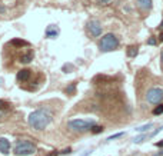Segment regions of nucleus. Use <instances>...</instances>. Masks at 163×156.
Returning a JSON list of instances; mask_svg holds the SVG:
<instances>
[{
    "label": "nucleus",
    "instance_id": "nucleus-24",
    "mask_svg": "<svg viewBox=\"0 0 163 156\" xmlns=\"http://www.w3.org/2000/svg\"><path fill=\"white\" fill-rule=\"evenodd\" d=\"M156 146H157V147H163V140L157 142V143H156Z\"/></svg>",
    "mask_w": 163,
    "mask_h": 156
},
{
    "label": "nucleus",
    "instance_id": "nucleus-22",
    "mask_svg": "<svg viewBox=\"0 0 163 156\" xmlns=\"http://www.w3.org/2000/svg\"><path fill=\"white\" fill-rule=\"evenodd\" d=\"M162 129H163V126H160V128H159V129H156V130H154V132H153V133L150 135V136H152V137H153V136H156V135L159 133V132H160V130H162Z\"/></svg>",
    "mask_w": 163,
    "mask_h": 156
},
{
    "label": "nucleus",
    "instance_id": "nucleus-8",
    "mask_svg": "<svg viewBox=\"0 0 163 156\" xmlns=\"http://www.w3.org/2000/svg\"><path fill=\"white\" fill-rule=\"evenodd\" d=\"M30 75H32V72H30L29 69H22V70L17 73V80H20V82H26V80H29Z\"/></svg>",
    "mask_w": 163,
    "mask_h": 156
},
{
    "label": "nucleus",
    "instance_id": "nucleus-4",
    "mask_svg": "<svg viewBox=\"0 0 163 156\" xmlns=\"http://www.w3.org/2000/svg\"><path fill=\"white\" fill-rule=\"evenodd\" d=\"M67 125L75 132H87V130H92V128L95 126V122L85 120V119H73V120H69Z\"/></svg>",
    "mask_w": 163,
    "mask_h": 156
},
{
    "label": "nucleus",
    "instance_id": "nucleus-25",
    "mask_svg": "<svg viewBox=\"0 0 163 156\" xmlns=\"http://www.w3.org/2000/svg\"><path fill=\"white\" fill-rule=\"evenodd\" d=\"M159 40H160V42H163V32L160 33V36H159Z\"/></svg>",
    "mask_w": 163,
    "mask_h": 156
},
{
    "label": "nucleus",
    "instance_id": "nucleus-15",
    "mask_svg": "<svg viewBox=\"0 0 163 156\" xmlns=\"http://www.w3.org/2000/svg\"><path fill=\"white\" fill-rule=\"evenodd\" d=\"M32 59H33V55H32V53H29V55L22 56L20 62H22V63H30V62H32Z\"/></svg>",
    "mask_w": 163,
    "mask_h": 156
},
{
    "label": "nucleus",
    "instance_id": "nucleus-28",
    "mask_svg": "<svg viewBox=\"0 0 163 156\" xmlns=\"http://www.w3.org/2000/svg\"><path fill=\"white\" fill-rule=\"evenodd\" d=\"M0 11H4V7H1V6H0Z\"/></svg>",
    "mask_w": 163,
    "mask_h": 156
},
{
    "label": "nucleus",
    "instance_id": "nucleus-21",
    "mask_svg": "<svg viewBox=\"0 0 163 156\" xmlns=\"http://www.w3.org/2000/svg\"><path fill=\"white\" fill-rule=\"evenodd\" d=\"M9 105L6 103V102H3V100H0V109H4V108H7Z\"/></svg>",
    "mask_w": 163,
    "mask_h": 156
},
{
    "label": "nucleus",
    "instance_id": "nucleus-19",
    "mask_svg": "<svg viewBox=\"0 0 163 156\" xmlns=\"http://www.w3.org/2000/svg\"><path fill=\"white\" fill-rule=\"evenodd\" d=\"M123 132H120V133H116V135H112V136H109L107 137V140H113V139H117V137H122L123 136Z\"/></svg>",
    "mask_w": 163,
    "mask_h": 156
},
{
    "label": "nucleus",
    "instance_id": "nucleus-6",
    "mask_svg": "<svg viewBox=\"0 0 163 156\" xmlns=\"http://www.w3.org/2000/svg\"><path fill=\"white\" fill-rule=\"evenodd\" d=\"M87 30L93 37H98V36L102 34V24L98 20H90L87 23Z\"/></svg>",
    "mask_w": 163,
    "mask_h": 156
},
{
    "label": "nucleus",
    "instance_id": "nucleus-17",
    "mask_svg": "<svg viewBox=\"0 0 163 156\" xmlns=\"http://www.w3.org/2000/svg\"><path fill=\"white\" fill-rule=\"evenodd\" d=\"M75 89H76V83H72L69 88H66L65 92L67 93V95H73V93H75Z\"/></svg>",
    "mask_w": 163,
    "mask_h": 156
},
{
    "label": "nucleus",
    "instance_id": "nucleus-27",
    "mask_svg": "<svg viewBox=\"0 0 163 156\" xmlns=\"http://www.w3.org/2000/svg\"><path fill=\"white\" fill-rule=\"evenodd\" d=\"M89 153H90V152H85V153H83V155H82V156H87V155H89Z\"/></svg>",
    "mask_w": 163,
    "mask_h": 156
},
{
    "label": "nucleus",
    "instance_id": "nucleus-23",
    "mask_svg": "<svg viewBox=\"0 0 163 156\" xmlns=\"http://www.w3.org/2000/svg\"><path fill=\"white\" fill-rule=\"evenodd\" d=\"M98 1L100 3V4H107V3H110L112 0H98Z\"/></svg>",
    "mask_w": 163,
    "mask_h": 156
},
{
    "label": "nucleus",
    "instance_id": "nucleus-12",
    "mask_svg": "<svg viewBox=\"0 0 163 156\" xmlns=\"http://www.w3.org/2000/svg\"><path fill=\"white\" fill-rule=\"evenodd\" d=\"M153 128V123H147V125H143V126H140V128H136V130L137 132H140V133H146L149 129H152Z\"/></svg>",
    "mask_w": 163,
    "mask_h": 156
},
{
    "label": "nucleus",
    "instance_id": "nucleus-3",
    "mask_svg": "<svg viewBox=\"0 0 163 156\" xmlns=\"http://www.w3.org/2000/svg\"><path fill=\"white\" fill-rule=\"evenodd\" d=\"M36 152H37L36 145H33L29 140H20L14 146V155L17 156H30L34 155Z\"/></svg>",
    "mask_w": 163,
    "mask_h": 156
},
{
    "label": "nucleus",
    "instance_id": "nucleus-29",
    "mask_svg": "<svg viewBox=\"0 0 163 156\" xmlns=\"http://www.w3.org/2000/svg\"><path fill=\"white\" fill-rule=\"evenodd\" d=\"M159 27H160V29H163V22L160 23V26H159Z\"/></svg>",
    "mask_w": 163,
    "mask_h": 156
},
{
    "label": "nucleus",
    "instance_id": "nucleus-2",
    "mask_svg": "<svg viewBox=\"0 0 163 156\" xmlns=\"http://www.w3.org/2000/svg\"><path fill=\"white\" fill-rule=\"evenodd\" d=\"M99 47L102 52H112V50H116L119 47V39L115 36L113 33H107L105 34L99 43Z\"/></svg>",
    "mask_w": 163,
    "mask_h": 156
},
{
    "label": "nucleus",
    "instance_id": "nucleus-1",
    "mask_svg": "<svg viewBox=\"0 0 163 156\" xmlns=\"http://www.w3.org/2000/svg\"><path fill=\"white\" fill-rule=\"evenodd\" d=\"M50 120H52L50 113L46 110H42V109L32 112L30 116H29V125L36 130H43L44 128L49 126Z\"/></svg>",
    "mask_w": 163,
    "mask_h": 156
},
{
    "label": "nucleus",
    "instance_id": "nucleus-26",
    "mask_svg": "<svg viewBox=\"0 0 163 156\" xmlns=\"http://www.w3.org/2000/svg\"><path fill=\"white\" fill-rule=\"evenodd\" d=\"M160 59H162V65H163V49H162V52H160Z\"/></svg>",
    "mask_w": 163,
    "mask_h": 156
},
{
    "label": "nucleus",
    "instance_id": "nucleus-16",
    "mask_svg": "<svg viewBox=\"0 0 163 156\" xmlns=\"http://www.w3.org/2000/svg\"><path fill=\"white\" fill-rule=\"evenodd\" d=\"M162 113H163V103H160V105H157V106L153 109V115L159 116V115H162Z\"/></svg>",
    "mask_w": 163,
    "mask_h": 156
},
{
    "label": "nucleus",
    "instance_id": "nucleus-11",
    "mask_svg": "<svg viewBox=\"0 0 163 156\" xmlns=\"http://www.w3.org/2000/svg\"><path fill=\"white\" fill-rule=\"evenodd\" d=\"M149 136H150V135H147V133L139 135V136H136V137L133 139V143H142V142H144V140H146Z\"/></svg>",
    "mask_w": 163,
    "mask_h": 156
},
{
    "label": "nucleus",
    "instance_id": "nucleus-14",
    "mask_svg": "<svg viewBox=\"0 0 163 156\" xmlns=\"http://www.w3.org/2000/svg\"><path fill=\"white\" fill-rule=\"evenodd\" d=\"M10 43L13 46H19V47H22V46H27V42H24V40H20V39H13Z\"/></svg>",
    "mask_w": 163,
    "mask_h": 156
},
{
    "label": "nucleus",
    "instance_id": "nucleus-18",
    "mask_svg": "<svg viewBox=\"0 0 163 156\" xmlns=\"http://www.w3.org/2000/svg\"><path fill=\"white\" fill-rule=\"evenodd\" d=\"M92 132H93V133H102V132H103V126H96V125H95V126L92 128Z\"/></svg>",
    "mask_w": 163,
    "mask_h": 156
},
{
    "label": "nucleus",
    "instance_id": "nucleus-13",
    "mask_svg": "<svg viewBox=\"0 0 163 156\" xmlns=\"http://www.w3.org/2000/svg\"><path fill=\"white\" fill-rule=\"evenodd\" d=\"M137 52H139L137 46H130V47H127V55L130 56V57H136V56H137Z\"/></svg>",
    "mask_w": 163,
    "mask_h": 156
},
{
    "label": "nucleus",
    "instance_id": "nucleus-9",
    "mask_svg": "<svg viewBox=\"0 0 163 156\" xmlns=\"http://www.w3.org/2000/svg\"><path fill=\"white\" fill-rule=\"evenodd\" d=\"M59 34V29L54 26V24H50L47 29H46V37H49V39H53Z\"/></svg>",
    "mask_w": 163,
    "mask_h": 156
},
{
    "label": "nucleus",
    "instance_id": "nucleus-5",
    "mask_svg": "<svg viewBox=\"0 0 163 156\" xmlns=\"http://www.w3.org/2000/svg\"><path fill=\"white\" fill-rule=\"evenodd\" d=\"M146 100L150 105H160V102L163 100V89L160 88H153V89L147 90L146 93Z\"/></svg>",
    "mask_w": 163,
    "mask_h": 156
},
{
    "label": "nucleus",
    "instance_id": "nucleus-20",
    "mask_svg": "<svg viewBox=\"0 0 163 156\" xmlns=\"http://www.w3.org/2000/svg\"><path fill=\"white\" fill-rule=\"evenodd\" d=\"M156 43H157V40H156L154 37H152V39H149V40H147V45H150V46H154Z\"/></svg>",
    "mask_w": 163,
    "mask_h": 156
},
{
    "label": "nucleus",
    "instance_id": "nucleus-7",
    "mask_svg": "<svg viewBox=\"0 0 163 156\" xmlns=\"http://www.w3.org/2000/svg\"><path fill=\"white\" fill-rule=\"evenodd\" d=\"M0 152L3 155H9L10 153V142L6 137H0Z\"/></svg>",
    "mask_w": 163,
    "mask_h": 156
},
{
    "label": "nucleus",
    "instance_id": "nucleus-10",
    "mask_svg": "<svg viewBox=\"0 0 163 156\" xmlns=\"http://www.w3.org/2000/svg\"><path fill=\"white\" fill-rule=\"evenodd\" d=\"M137 6L142 10H150L153 6V1L152 0H137Z\"/></svg>",
    "mask_w": 163,
    "mask_h": 156
}]
</instances>
